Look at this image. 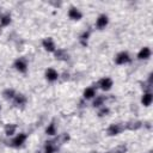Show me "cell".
Instances as JSON below:
<instances>
[{
  "label": "cell",
  "mask_w": 153,
  "mask_h": 153,
  "mask_svg": "<svg viewBox=\"0 0 153 153\" xmlns=\"http://www.w3.org/2000/svg\"><path fill=\"white\" fill-rule=\"evenodd\" d=\"M90 36H91V32H90L88 30H84V31L79 35V43H80L82 47H87Z\"/></svg>",
  "instance_id": "18"
},
{
  "label": "cell",
  "mask_w": 153,
  "mask_h": 153,
  "mask_svg": "<svg viewBox=\"0 0 153 153\" xmlns=\"http://www.w3.org/2000/svg\"><path fill=\"white\" fill-rule=\"evenodd\" d=\"M127 151H128V147H127V145H124V143H122V145H118V146H116L112 151H111V153H127Z\"/></svg>",
  "instance_id": "25"
},
{
  "label": "cell",
  "mask_w": 153,
  "mask_h": 153,
  "mask_svg": "<svg viewBox=\"0 0 153 153\" xmlns=\"http://www.w3.org/2000/svg\"><path fill=\"white\" fill-rule=\"evenodd\" d=\"M54 56L56 60H60V61H68L69 60V54L66 49H62V48H57L54 53Z\"/></svg>",
  "instance_id": "14"
},
{
  "label": "cell",
  "mask_w": 153,
  "mask_h": 153,
  "mask_svg": "<svg viewBox=\"0 0 153 153\" xmlns=\"http://www.w3.org/2000/svg\"><path fill=\"white\" fill-rule=\"evenodd\" d=\"M71 139V136H69V134L68 133H63V134H61V135H59V137L55 140L59 145H62V143H66L68 140Z\"/></svg>",
  "instance_id": "24"
},
{
  "label": "cell",
  "mask_w": 153,
  "mask_h": 153,
  "mask_svg": "<svg viewBox=\"0 0 153 153\" xmlns=\"http://www.w3.org/2000/svg\"><path fill=\"white\" fill-rule=\"evenodd\" d=\"M59 149V145L55 140H48L44 142L43 153H56Z\"/></svg>",
  "instance_id": "11"
},
{
  "label": "cell",
  "mask_w": 153,
  "mask_h": 153,
  "mask_svg": "<svg viewBox=\"0 0 153 153\" xmlns=\"http://www.w3.org/2000/svg\"><path fill=\"white\" fill-rule=\"evenodd\" d=\"M12 103L16 108H23L26 103H27V97L24 93H18L14 96V98L12 99Z\"/></svg>",
  "instance_id": "10"
},
{
  "label": "cell",
  "mask_w": 153,
  "mask_h": 153,
  "mask_svg": "<svg viewBox=\"0 0 153 153\" xmlns=\"http://www.w3.org/2000/svg\"><path fill=\"white\" fill-rule=\"evenodd\" d=\"M0 111H1V105H0Z\"/></svg>",
  "instance_id": "26"
},
{
  "label": "cell",
  "mask_w": 153,
  "mask_h": 153,
  "mask_svg": "<svg viewBox=\"0 0 153 153\" xmlns=\"http://www.w3.org/2000/svg\"><path fill=\"white\" fill-rule=\"evenodd\" d=\"M11 22H12V17H11L10 13H4V14L0 16V25L2 27L8 26L11 24Z\"/></svg>",
  "instance_id": "22"
},
{
  "label": "cell",
  "mask_w": 153,
  "mask_h": 153,
  "mask_svg": "<svg viewBox=\"0 0 153 153\" xmlns=\"http://www.w3.org/2000/svg\"><path fill=\"white\" fill-rule=\"evenodd\" d=\"M26 140H27V134H26V133H18V134H16V135L13 136V139L11 140L10 146L13 147V148H19V147H22V146L25 143Z\"/></svg>",
  "instance_id": "1"
},
{
  "label": "cell",
  "mask_w": 153,
  "mask_h": 153,
  "mask_svg": "<svg viewBox=\"0 0 153 153\" xmlns=\"http://www.w3.org/2000/svg\"><path fill=\"white\" fill-rule=\"evenodd\" d=\"M124 130H130V131H136L143 127V122L140 120H130L126 123H123Z\"/></svg>",
  "instance_id": "6"
},
{
  "label": "cell",
  "mask_w": 153,
  "mask_h": 153,
  "mask_svg": "<svg viewBox=\"0 0 153 153\" xmlns=\"http://www.w3.org/2000/svg\"><path fill=\"white\" fill-rule=\"evenodd\" d=\"M59 76H60L59 72H57L55 68H53V67L47 68L45 72H44V78H45V80L49 81V82H55V81L59 79Z\"/></svg>",
  "instance_id": "8"
},
{
  "label": "cell",
  "mask_w": 153,
  "mask_h": 153,
  "mask_svg": "<svg viewBox=\"0 0 153 153\" xmlns=\"http://www.w3.org/2000/svg\"><path fill=\"white\" fill-rule=\"evenodd\" d=\"M42 48L48 51V53H55V50L57 49L56 48V44H55V41L51 38V37H45L42 39Z\"/></svg>",
  "instance_id": "7"
},
{
  "label": "cell",
  "mask_w": 153,
  "mask_h": 153,
  "mask_svg": "<svg viewBox=\"0 0 153 153\" xmlns=\"http://www.w3.org/2000/svg\"><path fill=\"white\" fill-rule=\"evenodd\" d=\"M105 100H106V97L105 96H96L93 98V102H92V106L93 108H100L103 105H105Z\"/></svg>",
  "instance_id": "20"
},
{
  "label": "cell",
  "mask_w": 153,
  "mask_h": 153,
  "mask_svg": "<svg viewBox=\"0 0 153 153\" xmlns=\"http://www.w3.org/2000/svg\"><path fill=\"white\" fill-rule=\"evenodd\" d=\"M151 56H152V50H151L149 47H142V48L139 50L137 55H136L137 60H143V61L148 60Z\"/></svg>",
  "instance_id": "13"
},
{
  "label": "cell",
  "mask_w": 153,
  "mask_h": 153,
  "mask_svg": "<svg viewBox=\"0 0 153 153\" xmlns=\"http://www.w3.org/2000/svg\"><path fill=\"white\" fill-rule=\"evenodd\" d=\"M108 24H109V17H108V14L102 13V14H99L97 17V19H96V27L98 30H104L108 26Z\"/></svg>",
  "instance_id": "9"
},
{
  "label": "cell",
  "mask_w": 153,
  "mask_h": 153,
  "mask_svg": "<svg viewBox=\"0 0 153 153\" xmlns=\"http://www.w3.org/2000/svg\"><path fill=\"white\" fill-rule=\"evenodd\" d=\"M45 134H47L48 136H55V135L57 134V127H56V124H55L54 121L50 122V123L47 126V128H45Z\"/></svg>",
  "instance_id": "21"
},
{
  "label": "cell",
  "mask_w": 153,
  "mask_h": 153,
  "mask_svg": "<svg viewBox=\"0 0 153 153\" xmlns=\"http://www.w3.org/2000/svg\"><path fill=\"white\" fill-rule=\"evenodd\" d=\"M130 61H131V57H130L129 53L126 51V50H122V51L117 53L116 56H115V63L118 65V66L127 65V63H129Z\"/></svg>",
  "instance_id": "3"
},
{
  "label": "cell",
  "mask_w": 153,
  "mask_h": 153,
  "mask_svg": "<svg viewBox=\"0 0 153 153\" xmlns=\"http://www.w3.org/2000/svg\"><path fill=\"white\" fill-rule=\"evenodd\" d=\"M13 68H14L17 72H19V73L25 74V73L27 72V68H29L27 61H26L24 57H18V59H16L14 62H13Z\"/></svg>",
  "instance_id": "4"
},
{
  "label": "cell",
  "mask_w": 153,
  "mask_h": 153,
  "mask_svg": "<svg viewBox=\"0 0 153 153\" xmlns=\"http://www.w3.org/2000/svg\"><path fill=\"white\" fill-rule=\"evenodd\" d=\"M2 98L6 99V100H12L14 98V96L17 94V91L14 88H11V87H7L2 91Z\"/></svg>",
  "instance_id": "19"
},
{
  "label": "cell",
  "mask_w": 153,
  "mask_h": 153,
  "mask_svg": "<svg viewBox=\"0 0 153 153\" xmlns=\"http://www.w3.org/2000/svg\"><path fill=\"white\" fill-rule=\"evenodd\" d=\"M152 102H153V93L152 92H143V94L141 97V104L143 106L148 108V106H151Z\"/></svg>",
  "instance_id": "17"
},
{
  "label": "cell",
  "mask_w": 153,
  "mask_h": 153,
  "mask_svg": "<svg viewBox=\"0 0 153 153\" xmlns=\"http://www.w3.org/2000/svg\"><path fill=\"white\" fill-rule=\"evenodd\" d=\"M97 96V90H96V87L94 86H88V87H86L85 90H84V92H82V97H84V99H93L94 97Z\"/></svg>",
  "instance_id": "15"
},
{
  "label": "cell",
  "mask_w": 153,
  "mask_h": 153,
  "mask_svg": "<svg viewBox=\"0 0 153 153\" xmlns=\"http://www.w3.org/2000/svg\"><path fill=\"white\" fill-rule=\"evenodd\" d=\"M123 131H124L123 123H111L106 128V135L108 136H117Z\"/></svg>",
  "instance_id": "2"
},
{
  "label": "cell",
  "mask_w": 153,
  "mask_h": 153,
  "mask_svg": "<svg viewBox=\"0 0 153 153\" xmlns=\"http://www.w3.org/2000/svg\"><path fill=\"white\" fill-rule=\"evenodd\" d=\"M110 114V108L106 106V105H103L100 108H98V111H97V116L98 117H105Z\"/></svg>",
  "instance_id": "23"
},
{
  "label": "cell",
  "mask_w": 153,
  "mask_h": 153,
  "mask_svg": "<svg viewBox=\"0 0 153 153\" xmlns=\"http://www.w3.org/2000/svg\"><path fill=\"white\" fill-rule=\"evenodd\" d=\"M92 153H98V152H92Z\"/></svg>",
  "instance_id": "27"
},
{
  "label": "cell",
  "mask_w": 153,
  "mask_h": 153,
  "mask_svg": "<svg viewBox=\"0 0 153 153\" xmlns=\"http://www.w3.org/2000/svg\"><path fill=\"white\" fill-rule=\"evenodd\" d=\"M17 124L16 123H7V124H5V127H4V131H5V135L6 136H14L16 135V133H17Z\"/></svg>",
  "instance_id": "16"
},
{
  "label": "cell",
  "mask_w": 153,
  "mask_h": 153,
  "mask_svg": "<svg viewBox=\"0 0 153 153\" xmlns=\"http://www.w3.org/2000/svg\"><path fill=\"white\" fill-rule=\"evenodd\" d=\"M68 18H69L71 20L78 22V20H80V19L82 18V12H81L78 7L71 6L69 10H68Z\"/></svg>",
  "instance_id": "12"
},
{
  "label": "cell",
  "mask_w": 153,
  "mask_h": 153,
  "mask_svg": "<svg viewBox=\"0 0 153 153\" xmlns=\"http://www.w3.org/2000/svg\"><path fill=\"white\" fill-rule=\"evenodd\" d=\"M97 86H98L102 91L108 92V91H110V90L112 88V86H114V80H112L110 76H103V78H100V79L98 80Z\"/></svg>",
  "instance_id": "5"
}]
</instances>
